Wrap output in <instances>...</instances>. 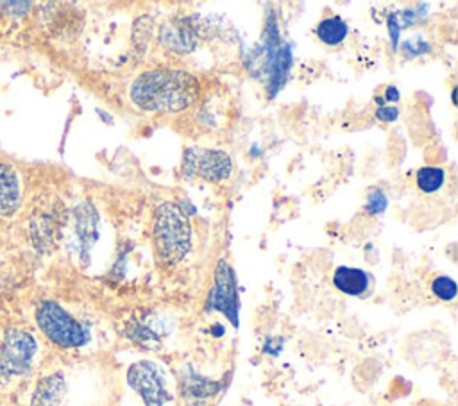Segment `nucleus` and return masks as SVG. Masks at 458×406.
Returning <instances> with one entry per match:
<instances>
[{
    "label": "nucleus",
    "instance_id": "obj_17",
    "mask_svg": "<svg viewBox=\"0 0 458 406\" xmlns=\"http://www.w3.org/2000/svg\"><path fill=\"white\" fill-rule=\"evenodd\" d=\"M415 182L422 193L431 195L444 186L445 170L440 166H420L415 173Z\"/></svg>",
    "mask_w": 458,
    "mask_h": 406
},
{
    "label": "nucleus",
    "instance_id": "obj_19",
    "mask_svg": "<svg viewBox=\"0 0 458 406\" xmlns=\"http://www.w3.org/2000/svg\"><path fill=\"white\" fill-rule=\"evenodd\" d=\"M397 48L406 57L411 59V57H419V55L429 54L431 52V43L424 36H411V38H406L404 41H401Z\"/></svg>",
    "mask_w": 458,
    "mask_h": 406
},
{
    "label": "nucleus",
    "instance_id": "obj_22",
    "mask_svg": "<svg viewBox=\"0 0 458 406\" xmlns=\"http://www.w3.org/2000/svg\"><path fill=\"white\" fill-rule=\"evenodd\" d=\"M376 118L381 120V122H395L399 118V109L395 106H385V104H379L377 109H376Z\"/></svg>",
    "mask_w": 458,
    "mask_h": 406
},
{
    "label": "nucleus",
    "instance_id": "obj_11",
    "mask_svg": "<svg viewBox=\"0 0 458 406\" xmlns=\"http://www.w3.org/2000/svg\"><path fill=\"white\" fill-rule=\"evenodd\" d=\"M23 199V184L18 170L0 161V216H11L18 211Z\"/></svg>",
    "mask_w": 458,
    "mask_h": 406
},
{
    "label": "nucleus",
    "instance_id": "obj_13",
    "mask_svg": "<svg viewBox=\"0 0 458 406\" xmlns=\"http://www.w3.org/2000/svg\"><path fill=\"white\" fill-rule=\"evenodd\" d=\"M197 27L190 20H181L179 23H168L161 29V43L170 50L179 54H188L197 47Z\"/></svg>",
    "mask_w": 458,
    "mask_h": 406
},
{
    "label": "nucleus",
    "instance_id": "obj_4",
    "mask_svg": "<svg viewBox=\"0 0 458 406\" xmlns=\"http://www.w3.org/2000/svg\"><path fill=\"white\" fill-rule=\"evenodd\" d=\"M39 356V343L32 333L11 327L0 340V388L11 386L34 368Z\"/></svg>",
    "mask_w": 458,
    "mask_h": 406
},
{
    "label": "nucleus",
    "instance_id": "obj_9",
    "mask_svg": "<svg viewBox=\"0 0 458 406\" xmlns=\"http://www.w3.org/2000/svg\"><path fill=\"white\" fill-rule=\"evenodd\" d=\"M170 334V320L157 313H145L125 324V336L148 351L161 347L163 340Z\"/></svg>",
    "mask_w": 458,
    "mask_h": 406
},
{
    "label": "nucleus",
    "instance_id": "obj_6",
    "mask_svg": "<svg viewBox=\"0 0 458 406\" xmlns=\"http://www.w3.org/2000/svg\"><path fill=\"white\" fill-rule=\"evenodd\" d=\"M125 381L143 406H166L174 401L166 372L152 359H140L129 365Z\"/></svg>",
    "mask_w": 458,
    "mask_h": 406
},
{
    "label": "nucleus",
    "instance_id": "obj_20",
    "mask_svg": "<svg viewBox=\"0 0 458 406\" xmlns=\"http://www.w3.org/2000/svg\"><path fill=\"white\" fill-rule=\"evenodd\" d=\"M386 206H388V199H386L383 190H379V188L369 190L367 200H365V206H363V209L369 215H381L386 209Z\"/></svg>",
    "mask_w": 458,
    "mask_h": 406
},
{
    "label": "nucleus",
    "instance_id": "obj_25",
    "mask_svg": "<svg viewBox=\"0 0 458 406\" xmlns=\"http://www.w3.org/2000/svg\"><path fill=\"white\" fill-rule=\"evenodd\" d=\"M190 406H206V402L204 401H193V402H190Z\"/></svg>",
    "mask_w": 458,
    "mask_h": 406
},
{
    "label": "nucleus",
    "instance_id": "obj_2",
    "mask_svg": "<svg viewBox=\"0 0 458 406\" xmlns=\"http://www.w3.org/2000/svg\"><path fill=\"white\" fill-rule=\"evenodd\" d=\"M292 61V47L281 38L276 14L268 11L261 39L247 54L245 66L252 77L263 82L267 95L274 98L288 82Z\"/></svg>",
    "mask_w": 458,
    "mask_h": 406
},
{
    "label": "nucleus",
    "instance_id": "obj_24",
    "mask_svg": "<svg viewBox=\"0 0 458 406\" xmlns=\"http://www.w3.org/2000/svg\"><path fill=\"white\" fill-rule=\"evenodd\" d=\"M225 333V329L220 326V324H215L213 327H211V334H215V336H222Z\"/></svg>",
    "mask_w": 458,
    "mask_h": 406
},
{
    "label": "nucleus",
    "instance_id": "obj_1",
    "mask_svg": "<svg viewBox=\"0 0 458 406\" xmlns=\"http://www.w3.org/2000/svg\"><path fill=\"white\" fill-rule=\"evenodd\" d=\"M129 97L141 111L174 114L188 109L197 100L199 82L188 72L156 68L136 77Z\"/></svg>",
    "mask_w": 458,
    "mask_h": 406
},
{
    "label": "nucleus",
    "instance_id": "obj_10",
    "mask_svg": "<svg viewBox=\"0 0 458 406\" xmlns=\"http://www.w3.org/2000/svg\"><path fill=\"white\" fill-rule=\"evenodd\" d=\"M335 288L349 297H367L374 288V277L358 266L340 265L333 272Z\"/></svg>",
    "mask_w": 458,
    "mask_h": 406
},
{
    "label": "nucleus",
    "instance_id": "obj_12",
    "mask_svg": "<svg viewBox=\"0 0 458 406\" xmlns=\"http://www.w3.org/2000/svg\"><path fill=\"white\" fill-rule=\"evenodd\" d=\"M179 383L182 395L193 401H206L209 397H215L224 388L222 381L202 376L191 365H182Z\"/></svg>",
    "mask_w": 458,
    "mask_h": 406
},
{
    "label": "nucleus",
    "instance_id": "obj_14",
    "mask_svg": "<svg viewBox=\"0 0 458 406\" xmlns=\"http://www.w3.org/2000/svg\"><path fill=\"white\" fill-rule=\"evenodd\" d=\"M428 13V4H419L417 7H406L401 11H394L388 14L386 18V29H388V36H390V43L392 48L397 50L399 43H401V32L411 25H415L419 20H424Z\"/></svg>",
    "mask_w": 458,
    "mask_h": 406
},
{
    "label": "nucleus",
    "instance_id": "obj_15",
    "mask_svg": "<svg viewBox=\"0 0 458 406\" xmlns=\"http://www.w3.org/2000/svg\"><path fill=\"white\" fill-rule=\"evenodd\" d=\"M64 393L63 374H52L43 377L32 395V406H57Z\"/></svg>",
    "mask_w": 458,
    "mask_h": 406
},
{
    "label": "nucleus",
    "instance_id": "obj_3",
    "mask_svg": "<svg viewBox=\"0 0 458 406\" xmlns=\"http://www.w3.org/2000/svg\"><path fill=\"white\" fill-rule=\"evenodd\" d=\"M154 243L166 265H177L191 249V224L186 211L175 202H163L154 213Z\"/></svg>",
    "mask_w": 458,
    "mask_h": 406
},
{
    "label": "nucleus",
    "instance_id": "obj_21",
    "mask_svg": "<svg viewBox=\"0 0 458 406\" xmlns=\"http://www.w3.org/2000/svg\"><path fill=\"white\" fill-rule=\"evenodd\" d=\"M283 345H284V338L283 336H268V338H265L261 351L267 356H277L283 351Z\"/></svg>",
    "mask_w": 458,
    "mask_h": 406
},
{
    "label": "nucleus",
    "instance_id": "obj_23",
    "mask_svg": "<svg viewBox=\"0 0 458 406\" xmlns=\"http://www.w3.org/2000/svg\"><path fill=\"white\" fill-rule=\"evenodd\" d=\"M399 98H401V95H399V89L395 86L385 88V93H383V100L385 102H397Z\"/></svg>",
    "mask_w": 458,
    "mask_h": 406
},
{
    "label": "nucleus",
    "instance_id": "obj_5",
    "mask_svg": "<svg viewBox=\"0 0 458 406\" xmlns=\"http://www.w3.org/2000/svg\"><path fill=\"white\" fill-rule=\"evenodd\" d=\"M41 333L63 349H79L89 342V327L55 300H43L36 309Z\"/></svg>",
    "mask_w": 458,
    "mask_h": 406
},
{
    "label": "nucleus",
    "instance_id": "obj_8",
    "mask_svg": "<svg viewBox=\"0 0 458 406\" xmlns=\"http://www.w3.org/2000/svg\"><path fill=\"white\" fill-rule=\"evenodd\" d=\"M184 177H200L209 182H220L231 177L233 159L224 150L190 147L182 156Z\"/></svg>",
    "mask_w": 458,
    "mask_h": 406
},
{
    "label": "nucleus",
    "instance_id": "obj_18",
    "mask_svg": "<svg viewBox=\"0 0 458 406\" xmlns=\"http://www.w3.org/2000/svg\"><path fill=\"white\" fill-rule=\"evenodd\" d=\"M431 293L438 299V300H444V302H451L454 300L456 293H458V286H456V281L449 275H437L431 284Z\"/></svg>",
    "mask_w": 458,
    "mask_h": 406
},
{
    "label": "nucleus",
    "instance_id": "obj_16",
    "mask_svg": "<svg viewBox=\"0 0 458 406\" xmlns=\"http://www.w3.org/2000/svg\"><path fill=\"white\" fill-rule=\"evenodd\" d=\"M315 34L317 38L327 45V47H338L342 45L345 39H347V34H349V25L347 21L338 16V14H333V16H326L322 18L317 27H315Z\"/></svg>",
    "mask_w": 458,
    "mask_h": 406
},
{
    "label": "nucleus",
    "instance_id": "obj_7",
    "mask_svg": "<svg viewBox=\"0 0 458 406\" xmlns=\"http://www.w3.org/2000/svg\"><path fill=\"white\" fill-rule=\"evenodd\" d=\"M240 295L233 266L225 259H218L213 274V284L208 292L204 309L222 313L233 327L240 326Z\"/></svg>",
    "mask_w": 458,
    "mask_h": 406
}]
</instances>
